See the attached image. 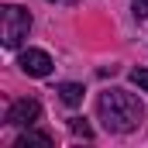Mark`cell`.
<instances>
[{
	"instance_id": "cell-8",
	"label": "cell",
	"mask_w": 148,
	"mask_h": 148,
	"mask_svg": "<svg viewBox=\"0 0 148 148\" xmlns=\"http://www.w3.org/2000/svg\"><path fill=\"white\" fill-rule=\"evenodd\" d=\"M73 134H83V138H93L90 124H83V121H73Z\"/></svg>"
},
{
	"instance_id": "cell-5",
	"label": "cell",
	"mask_w": 148,
	"mask_h": 148,
	"mask_svg": "<svg viewBox=\"0 0 148 148\" xmlns=\"http://www.w3.org/2000/svg\"><path fill=\"white\" fill-rule=\"evenodd\" d=\"M55 93H59V100H62V103H69V107L83 103V86H79V83H62Z\"/></svg>"
},
{
	"instance_id": "cell-1",
	"label": "cell",
	"mask_w": 148,
	"mask_h": 148,
	"mask_svg": "<svg viewBox=\"0 0 148 148\" xmlns=\"http://www.w3.org/2000/svg\"><path fill=\"white\" fill-rule=\"evenodd\" d=\"M97 114H100V121H103V127L114 131V134H131L138 124H141V103H138V97L134 93H127V90H103L100 97H97Z\"/></svg>"
},
{
	"instance_id": "cell-9",
	"label": "cell",
	"mask_w": 148,
	"mask_h": 148,
	"mask_svg": "<svg viewBox=\"0 0 148 148\" xmlns=\"http://www.w3.org/2000/svg\"><path fill=\"white\" fill-rule=\"evenodd\" d=\"M134 14L138 17H148V0H134Z\"/></svg>"
},
{
	"instance_id": "cell-4",
	"label": "cell",
	"mask_w": 148,
	"mask_h": 148,
	"mask_svg": "<svg viewBox=\"0 0 148 148\" xmlns=\"http://www.w3.org/2000/svg\"><path fill=\"white\" fill-rule=\"evenodd\" d=\"M52 66H55L52 55L41 52V48H24V52H21V69H24L28 76H38V79H41V76L52 73Z\"/></svg>"
},
{
	"instance_id": "cell-7",
	"label": "cell",
	"mask_w": 148,
	"mask_h": 148,
	"mask_svg": "<svg viewBox=\"0 0 148 148\" xmlns=\"http://www.w3.org/2000/svg\"><path fill=\"white\" fill-rule=\"evenodd\" d=\"M131 83H134L138 90L148 93V69H131Z\"/></svg>"
},
{
	"instance_id": "cell-2",
	"label": "cell",
	"mask_w": 148,
	"mask_h": 148,
	"mask_svg": "<svg viewBox=\"0 0 148 148\" xmlns=\"http://www.w3.org/2000/svg\"><path fill=\"white\" fill-rule=\"evenodd\" d=\"M31 31V14L17 3H7L0 10V38H3V48H17Z\"/></svg>"
},
{
	"instance_id": "cell-3",
	"label": "cell",
	"mask_w": 148,
	"mask_h": 148,
	"mask_svg": "<svg viewBox=\"0 0 148 148\" xmlns=\"http://www.w3.org/2000/svg\"><path fill=\"white\" fill-rule=\"evenodd\" d=\"M38 117H41V103L31 100V97L14 100V103L7 107V124H14V127H31Z\"/></svg>"
},
{
	"instance_id": "cell-6",
	"label": "cell",
	"mask_w": 148,
	"mask_h": 148,
	"mask_svg": "<svg viewBox=\"0 0 148 148\" xmlns=\"http://www.w3.org/2000/svg\"><path fill=\"white\" fill-rule=\"evenodd\" d=\"M28 145H52V138H48V134H21V138H17V141H14V148H28Z\"/></svg>"
}]
</instances>
